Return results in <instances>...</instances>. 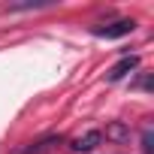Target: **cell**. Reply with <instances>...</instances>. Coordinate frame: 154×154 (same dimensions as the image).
<instances>
[{"instance_id": "6da1fadb", "label": "cell", "mask_w": 154, "mask_h": 154, "mask_svg": "<svg viewBox=\"0 0 154 154\" xmlns=\"http://www.w3.org/2000/svg\"><path fill=\"white\" fill-rule=\"evenodd\" d=\"M136 30V21L133 18H115V21H109V24H97L91 33L97 36V39H121V36H127V33H133Z\"/></svg>"}, {"instance_id": "7a4b0ae2", "label": "cell", "mask_w": 154, "mask_h": 154, "mask_svg": "<svg viewBox=\"0 0 154 154\" xmlns=\"http://www.w3.org/2000/svg\"><path fill=\"white\" fill-rule=\"evenodd\" d=\"M100 142H103V133H100V130H88V133L75 136V139L69 142V151H75V154H88V151H94Z\"/></svg>"}, {"instance_id": "3957f363", "label": "cell", "mask_w": 154, "mask_h": 154, "mask_svg": "<svg viewBox=\"0 0 154 154\" xmlns=\"http://www.w3.org/2000/svg\"><path fill=\"white\" fill-rule=\"evenodd\" d=\"M136 66H139V57H136V54H124V57H121V60L106 72V79H109V82H121L124 75H127V72H133Z\"/></svg>"}, {"instance_id": "277c9868", "label": "cell", "mask_w": 154, "mask_h": 154, "mask_svg": "<svg viewBox=\"0 0 154 154\" xmlns=\"http://www.w3.org/2000/svg\"><path fill=\"white\" fill-rule=\"evenodd\" d=\"M63 139L60 136H42V139H36V142H30L27 148H21L18 154H51L57 145H60Z\"/></svg>"}, {"instance_id": "5b68a950", "label": "cell", "mask_w": 154, "mask_h": 154, "mask_svg": "<svg viewBox=\"0 0 154 154\" xmlns=\"http://www.w3.org/2000/svg\"><path fill=\"white\" fill-rule=\"evenodd\" d=\"M106 139H112V142H127V139H130V127L121 124V121H112V124L106 127Z\"/></svg>"}, {"instance_id": "8992f818", "label": "cell", "mask_w": 154, "mask_h": 154, "mask_svg": "<svg viewBox=\"0 0 154 154\" xmlns=\"http://www.w3.org/2000/svg\"><path fill=\"white\" fill-rule=\"evenodd\" d=\"M142 151H145V154H154V130H151V127L142 130Z\"/></svg>"}]
</instances>
